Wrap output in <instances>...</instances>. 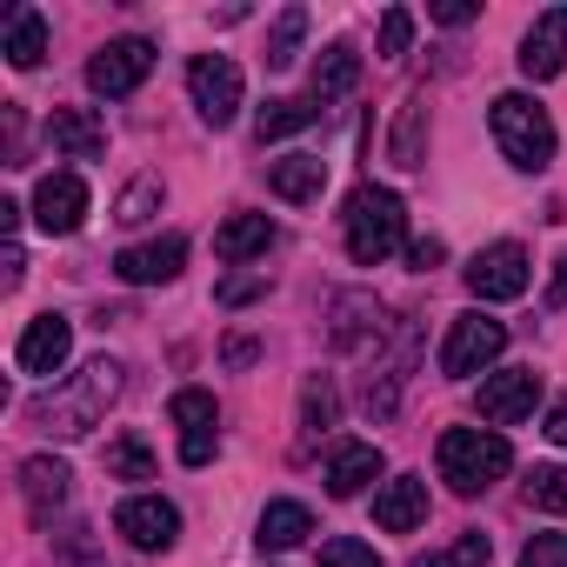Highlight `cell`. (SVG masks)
<instances>
[{
  "instance_id": "obj_33",
  "label": "cell",
  "mask_w": 567,
  "mask_h": 567,
  "mask_svg": "<svg viewBox=\"0 0 567 567\" xmlns=\"http://www.w3.org/2000/svg\"><path fill=\"white\" fill-rule=\"evenodd\" d=\"M487 554H494V547H487V534H461L454 547H441V554H421L414 567H487Z\"/></svg>"
},
{
  "instance_id": "obj_3",
  "label": "cell",
  "mask_w": 567,
  "mask_h": 567,
  "mask_svg": "<svg viewBox=\"0 0 567 567\" xmlns=\"http://www.w3.org/2000/svg\"><path fill=\"white\" fill-rule=\"evenodd\" d=\"M434 461H441V481L474 501V494H487V487L514 467V447H507V434H494V427H447L441 447H434Z\"/></svg>"
},
{
  "instance_id": "obj_30",
  "label": "cell",
  "mask_w": 567,
  "mask_h": 567,
  "mask_svg": "<svg viewBox=\"0 0 567 567\" xmlns=\"http://www.w3.org/2000/svg\"><path fill=\"white\" fill-rule=\"evenodd\" d=\"M301 41H308V8H280V21L267 34V68H295Z\"/></svg>"
},
{
  "instance_id": "obj_16",
  "label": "cell",
  "mask_w": 567,
  "mask_h": 567,
  "mask_svg": "<svg viewBox=\"0 0 567 567\" xmlns=\"http://www.w3.org/2000/svg\"><path fill=\"white\" fill-rule=\"evenodd\" d=\"M421 520H427V481H421V474H394V481L374 487V527L414 534Z\"/></svg>"
},
{
  "instance_id": "obj_29",
  "label": "cell",
  "mask_w": 567,
  "mask_h": 567,
  "mask_svg": "<svg viewBox=\"0 0 567 567\" xmlns=\"http://www.w3.org/2000/svg\"><path fill=\"white\" fill-rule=\"evenodd\" d=\"M161 200H167V187H161L154 174H141V181H127V187H121L114 220H121V227H141V220H154V214H161Z\"/></svg>"
},
{
  "instance_id": "obj_37",
  "label": "cell",
  "mask_w": 567,
  "mask_h": 567,
  "mask_svg": "<svg viewBox=\"0 0 567 567\" xmlns=\"http://www.w3.org/2000/svg\"><path fill=\"white\" fill-rule=\"evenodd\" d=\"M520 567H567V534H534L520 547Z\"/></svg>"
},
{
  "instance_id": "obj_20",
  "label": "cell",
  "mask_w": 567,
  "mask_h": 567,
  "mask_svg": "<svg viewBox=\"0 0 567 567\" xmlns=\"http://www.w3.org/2000/svg\"><path fill=\"white\" fill-rule=\"evenodd\" d=\"M68 461H54V454H34V461H21V494H28V514L48 527L54 520V507L68 501Z\"/></svg>"
},
{
  "instance_id": "obj_25",
  "label": "cell",
  "mask_w": 567,
  "mask_h": 567,
  "mask_svg": "<svg viewBox=\"0 0 567 567\" xmlns=\"http://www.w3.org/2000/svg\"><path fill=\"white\" fill-rule=\"evenodd\" d=\"M0 54H8L14 68H41V54H48L41 8H8V41H0Z\"/></svg>"
},
{
  "instance_id": "obj_36",
  "label": "cell",
  "mask_w": 567,
  "mask_h": 567,
  "mask_svg": "<svg viewBox=\"0 0 567 567\" xmlns=\"http://www.w3.org/2000/svg\"><path fill=\"white\" fill-rule=\"evenodd\" d=\"M408 41H414V14H408V8H388V14H381V54L401 61Z\"/></svg>"
},
{
  "instance_id": "obj_14",
  "label": "cell",
  "mask_w": 567,
  "mask_h": 567,
  "mask_svg": "<svg viewBox=\"0 0 567 567\" xmlns=\"http://www.w3.org/2000/svg\"><path fill=\"white\" fill-rule=\"evenodd\" d=\"M520 74L527 81H554L560 68H567V8H547V14H534V28L520 34Z\"/></svg>"
},
{
  "instance_id": "obj_35",
  "label": "cell",
  "mask_w": 567,
  "mask_h": 567,
  "mask_svg": "<svg viewBox=\"0 0 567 567\" xmlns=\"http://www.w3.org/2000/svg\"><path fill=\"white\" fill-rule=\"evenodd\" d=\"M260 295H267V274H247V267H240V274H227L220 288H214V301H220V308H247V301H260Z\"/></svg>"
},
{
  "instance_id": "obj_22",
  "label": "cell",
  "mask_w": 567,
  "mask_h": 567,
  "mask_svg": "<svg viewBox=\"0 0 567 567\" xmlns=\"http://www.w3.org/2000/svg\"><path fill=\"white\" fill-rule=\"evenodd\" d=\"M388 161L394 167H427V94H408L401 101V121H394V141H388Z\"/></svg>"
},
{
  "instance_id": "obj_39",
  "label": "cell",
  "mask_w": 567,
  "mask_h": 567,
  "mask_svg": "<svg viewBox=\"0 0 567 567\" xmlns=\"http://www.w3.org/2000/svg\"><path fill=\"white\" fill-rule=\"evenodd\" d=\"M427 14H434L441 28H467V21H474V8H467V0H434Z\"/></svg>"
},
{
  "instance_id": "obj_17",
  "label": "cell",
  "mask_w": 567,
  "mask_h": 567,
  "mask_svg": "<svg viewBox=\"0 0 567 567\" xmlns=\"http://www.w3.org/2000/svg\"><path fill=\"white\" fill-rule=\"evenodd\" d=\"M381 474H388V461H381L374 441H341L334 461H328V494H334V501H354V494H368V481H381Z\"/></svg>"
},
{
  "instance_id": "obj_27",
  "label": "cell",
  "mask_w": 567,
  "mask_h": 567,
  "mask_svg": "<svg viewBox=\"0 0 567 567\" xmlns=\"http://www.w3.org/2000/svg\"><path fill=\"white\" fill-rule=\"evenodd\" d=\"M321 114H328V107H321L315 94H308V101H267V107H260V121H254V134H260V147H267V141H288V134L315 127Z\"/></svg>"
},
{
  "instance_id": "obj_6",
  "label": "cell",
  "mask_w": 567,
  "mask_h": 567,
  "mask_svg": "<svg viewBox=\"0 0 567 567\" xmlns=\"http://www.w3.org/2000/svg\"><path fill=\"white\" fill-rule=\"evenodd\" d=\"M187 94H194V114L207 127H227L240 114V68L227 54H194L187 61Z\"/></svg>"
},
{
  "instance_id": "obj_28",
  "label": "cell",
  "mask_w": 567,
  "mask_h": 567,
  "mask_svg": "<svg viewBox=\"0 0 567 567\" xmlns=\"http://www.w3.org/2000/svg\"><path fill=\"white\" fill-rule=\"evenodd\" d=\"M341 421V394H334V381L328 374H308L301 381V447L315 441V434H328Z\"/></svg>"
},
{
  "instance_id": "obj_40",
  "label": "cell",
  "mask_w": 567,
  "mask_h": 567,
  "mask_svg": "<svg viewBox=\"0 0 567 567\" xmlns=\"http://www.w3.org/2000/svg\"><path fill=\"white\" fill-rule=\"evenodd\" d=\"M547 308H567V254L554 260V280H547Z\"/></svg>"
},
{
  "instance_id": "obj_15",
  "label": "cell",
  "mask_w": 567,
  "mask_h": 567,
  "mask_svg": "<svg viewBox=\"0 0 567 567\" xmlns=\"http://www.w3.org/2000/svg\"><path fill=\"white\" fill-rule=\"evenodd\" d=\"M34 220H41V234H81V220H87V181L81 174H48L34 187Z\"/></svg>"
},
{
  "instance_id": "obj_10",
  "label": "cell",
  "mask_w": 567,
  "mask_h": 567,
  "mask_svg": "<svg viewBox=\"0 0 567 567\" xmlns=\"http://www.w3.org/2000/svg\"><path fill=\"white\" fill-rule=\"evenodd\" d=\"M114 527H121L127 547H141V554H167V547L181 540V507L161 501V494H127V501L114 507Z\"/></svg>"
},
{
  "instance_id": "obj_41",
  "label": "cell",
  "mask_w": 567,
  "mask_h": 567,
  "mask_svg": "<svg viewBox=\"0 0 567 567\" xmlns=\"http://www.w3.org/2000/svg\"><path fill=\"white\" fill-rule=\"evenodd\" d=\"M254 354H260V348H254V341H247V334H234V341H227V368H247V361H254Z\"/></svg>"
},
{
  "instance_id": "obj_4",
  "label": "cell",
  "mask_w": 567,
  "mask_h": 567,
  "mask_svg": "<svg viewBox=\"0 0 567 567\" xmlns=\"http://www.w3.org/2000/svg\"><path fill=\"white\" fill-rule=\"evenodd\" d=\"M487 127H494V141H501L507 167H520V174H540V167L554 161V147H560V134H554L547 107H540V101H527V94H494Z\"/></svg>"
},
{
  "instance_id": "obj_26",
  "label": "cell",
  "mask_w": 567,
  "mask_h": 567,
  "mask_svg": "<svg viewBox=\"0 0 567 567\" xmlns=\"http://www.w3.org/2000/svg\"><path fill=\"white\" fill-rule=\"evenodd\" d=\"M368 334L381 341V301H368V295H341V301H334V348L354 354Z\"/></svg>"
},
{
  "instance_id": "obj_21",
  "label": "cell",
  "mask_w": 567,
  "mask_h": 567,
  "mask_svg": "<svg viewBox=\"0 0 567 567\" xmlns=\"http://www.w3.org/2000/svg\"><path fill=\"white\" fill-rule=\"evenodd\" d=\"M308 534H315V514H308L301 501H267V507H260V527H254L260 554H288V547H301Z\"/></svg>"
},
{
  "instance_id": "obj_19",
  "label": "cell",
  "mask_w": 567,
  "mask_h": 567,
  "mask_svg": "<svg viewBox=\"0 0 567 567\" xmlns=\"http://www.w3.org/2000/svg\"><path fill=\"white\" fill-rule=\"evenodd\" d=\"M267 187H274L280 200L308 207V200H321V187H328V161H321V154H280V161H267Z\"/></svg>"
},
{
  "instance_id": "obj_24",
  "label": "cell",
  "mask_w": 567,
  "mask_h": 567,
  "mask_svg": "<svg viewBox=\"0 0 567 567\" xmlns=\"http://www.w3.org/2000/svg\"><path fill=\"white\" fill-rule=\"evenodd\" d=\"M354 87H361V54H354L348 41H334V48L315 61V101L334 107V101H348Z\"/></svg>"
},
{
  "instance_id": "obj_12",
  "label": "cell",
  "mask_w": 567,
  "mask_h": 567,
  "mask_svg": "<svg viewBox=\"0 0 567 567\" xmlns=\"http://www.w3.org/2000/svg\"><path fill=\"white\" fill-rule=\"evenodd\" d=\"M534 408H540V374H534V368H501V374L481 381V421L514 427V421H527Z\"/></svg>"
},
{
  "instance_id": "obj_8",
  "label": "cell",
  "mask_w": 567,
  "mask_h": 567,
  "mask_svg": "<svg viewBox=\"0 0 567 567\" xmlns=\"http://www.w3.org/2000/svg\"><path fill=\"white\" fill-rule=\"evenodd\" d=\"M154 74V41H141V34H121V41H107L94 61H87V87L94 94H134L141 81Z\"/></svg>"
},
{
  "instance_id": "obj_13",
  "label": "cell",
  "mask_w": 567,
  "mask_h": 567,
  "mask_svg": "<svg viewBox=\"0 0 567 567\" xmlns=\"http://www.w3.org/2000/svg\"><path fill=\"white\" fill-rule=\"evenodd\" d=\"M68 354H74V321L68 315H34L28 334H21V348H14L21 374H61Z\"/></svg>"
},
{
  "instance_id": "obj_5",
  "label": "cell",
  "mask_w": 567,
  "mask_h": 567,
  "mask_svg": "<svg viewBox=\"0 0 567 567\" xmlns=\"http://www.w3.org/2000/svg\"><path fill=\"white\" fill-rule=\"evenodd\" d=\"M501 348H507V328H501L494 315L467 308V315H454V321H447L441 374H447V381H474V374H487V368L501 361Z\"/></svg>"
},
{
  "instance_id": "obj_9",
  "label": "cell",
  "mask_w": 567,
  "mask_h": 567,
  "mask_svg": "<svg viewBox=\"0 0 567 567\" xmlns=\"http://www.w3.org/2000/svg\"><path fill=\"white\" fill-rule=\"evenodd\" d=\"M167 421L181 427V461L187 467H207L214 447H220V408H214V394L207 388H181L167 401Z\"/></svg>"
},
{
  "instance_id": "obj_18",
  "label": "cell",
  "mask_w": 567,
  "mask_h": 567,
  "mask_svg": "<svg viewBox=\"0 0 567 567\" xmlns=\"http://www.w3.org/2000/svg\"><path fill=\"white\" fill-rule=\"evenodd\" d=\"M48 141H54V154H68V161H101V154H107V127H101L87 107H54V114H48Z\"/></svg>"
},
{
  "instance_id": "obj_42",
  "label": "cell",
  "mask_w": 567,
  "mask_h": 567,
  "mask_svg": "<svg viewBox=\"0 0 567 567\" xmlns=\"http://www.w3.org/2000/svg\"><path fill=\"white\" fill-rule=\"evenodd\" d=\"M547 441H554V447H567V401L547 414Z\"/></svg>"
},
{
  "instance_id": "obj_1",
  "label": "cell",
  "mask_w": 567,
  "mask_h": 567,
  "mask_svg": "<svg viewBox=\"0 0 567 567\" xmlns=\"http://www.w3.org/2000/svg\"><path fill=\"white\" fill-rule=\"evenodd\" d=\"M121 388H127V368L101 354V361H87L68 388L28 401V427H41V434H54V441H81V434L101 427V414L121 401Z\"/></svg>"
},
{
  "instance_id": "obj_7",
  "label": "cell",
  "mask_w": 567,
  "mask_h": 567,
  "mask_svg": "<svg viewBox=\"0 0 567 567\" xmlns=\"http://www.w3.org/2000/svg\"><path fill=\"white\" fill-rule=\"evenodd\" d=\"M467 295L474 301H520L527 295V247L494 240L467 260Z\"/></svg>"
},
{
  "instance_id": "obj_11",
  "label": "cell",
  "mask_w": 567,
  "mask_h": 567,
  "mask_svg": "<svg viewBox=\"0 0 567 567\" xmlns=\"http://www.w3.org/2000/svg\"><path fill=\"white\" fill-rule=\"evenodd\" d=\"M181 267H187V240L181 234H161V240H141V247L114 254V274L127 280V288H167V280H181Z\"/></svg>"
},
{
  "instance_id": "obj_34",
  "label": "cell",
  "mask_w": 567,
  "mask_h": 567,
  "mask_svg": "<svg viewBox=\"0 0 567 567\" xmlns=\"http://www.w3.org/2000/svg\"><path fill=\"white\" fill-rule=\"evenodd\" d=\"M321 567H381V554L354 534H334V540H321Z\"/></svg>"
},
{
  "instance_id": "obj_31",
  "label": "cell",
  "mask_w": 567,
  "mask_h": 567,
  "mask_svg": "<svg viewBox=\"0 0 567 567\" xmlns=\"http://www.w3.org/2000/svg\"><path fill=\"white\" fill-rule=\"evenodd\" d=\"M107 474L114 481H154V454H147V441H134V434H121V441H107Z\"/></svg>"
},
{
  "instance_id": "obj_23",
  "label": "cell",
  "mask_w": 567,
  "mask_h": 567,
  "mask_svg": "<svg viewBox=\"0 0 567 567\" xmlns=\"http://www.w3.org/2000/svg\"><path fill=\"white\" fill-rule=\"evenodd\" d=\"M267 247H274V220H267V214H234V220L214 227V254L234 260V267L254 260V254H267Z\"/></svg>"
},
{
  "instance_id": "obj_2",
  "label": "cell",
  "mask_w": 567,
  "mask_h": 567,
  "mask_svg": "<svg viewBox=\"0 0 567 567\" xmlns=\"http://www.w3.org/2000/svg\"><path fill=\"white\" fill-rule=\"evenodd\" d=\"M341 234H348V254H354V267H381L388 254H401L408 247V207H401V194L394 187H354L348 194V214H341Z\"/></svg>"
},
{
  "instance_id": "obj_32",
  "label": "cell",
  "mask_w": 567,
  "mask_h": 567,
  "mask_svg": "<svg viewBox=\"0 0 567 567\" xmlns=\"http://www.w3.org/2000/svg\"><path fill=\"white\" fill-rule=\"evenodd\" d=\"M520 494H527V507H540V514H567V467H534Z\"/></svg>"
},
{
  "instance_id": "obj_38",
  "label": "cell",
  "mask_w": 567,
  "mask_h": 567,
  "mask_svg": "<svg viewBox=\"0 0 567 567\" xmlns=\"http://www.w3.org/2000/svg\"><path fill=\"white\" fill-rule=\"evenodd\" d=\"M441 260H447V247H441V240H434V234H427V240H414V247H408V267H414V274H434V267H441Z\"/></svg>"
}]
</instances>
